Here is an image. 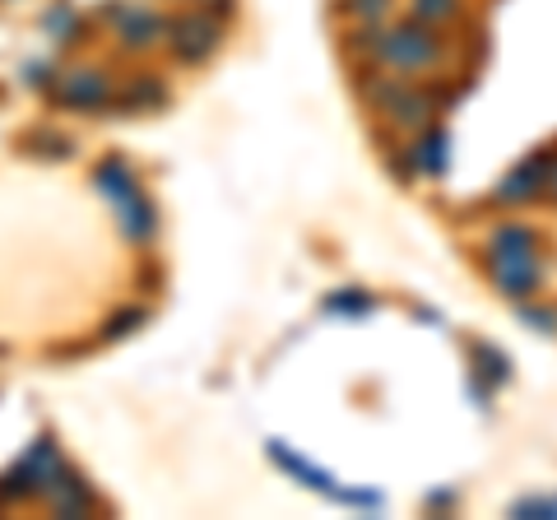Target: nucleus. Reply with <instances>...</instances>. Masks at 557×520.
Segmentation results:
<instances>
[{
    "label": "nucleus",
    "mask_w": 557,
    "mask_h": 520,
    "mask_svg": "<svg viewBox=\"0 0 557 520\" xmlns=\"http://www.w3.org/2000/svg\"><path fill=\"white\" fill-rule=\"evenodd\" d=\"M112 210H116V228L131 247H145V242L159 237V205H153L145 190H131V196L116 200Z\"/></svg>",
    "instance_id": "obj_8"
},
{
    "label": "nucleus",
    "mask_w": 557,
    "mask_h": 520,
    "mask_svg": "<svg viewBox=\"0 0 557 520\" xmlns=\"http://www.w3.org/2000/svg\"><path fill=\"white\" fill-rule=\"evenodd\" d=\"M437 102H442L437 94H428V89H409V84H405V89H399V98L386 108V116L395 121L399 131H423L428 121H432V112H437Z\"/></svg>",
    "instance_id": "obj_11"
},
{
    "label": "nucleus",
    "mask_w": 557,
    "mask_h": 520,
    "mask_svg": "<svg viewBox=\"0 0 557 520\" xmlns=\"http://www.w3.org/2000/svg\"><path fill=\"white\" fill-rule=\"evenodd\" d=\"M145 321H149L145 307H126V311H116V317L102 325V339H126V335H135Z\"/></svg>",
    "instance_id": "obj_19"
},
{
    "label": "nucleus",
    "mask_w": 557,
    "mask_h": 520,
    "mask_svg": "<svg viewBox=\"0 0 557 520\" xmlns=\"http://www.w3.org/2000/svg\"><path fill=\"white\" fill-rule=\"evenodd\" d=\"M190 5H200V10H209V14H214V20H228V14H233V5H237V0H190Z\"/></svg>",
    "instance_id": "obj_24"
},
{
    "label": "nucleus",
    "mask_w": 557,
    "mask_h": 520,
    "mask_svg": "<svg viewBox=\"0 0 557 520\" xmlns=\"http://www.w3.org/2000/svg\"><path fill=\"white\" fill-rule=\"evenodd\" d=\"M487 274L502 288V298H511V302L534 298V288L544 284L539 251H487Z\"/></svg>",
    "instance_id": "obj_5"
},
{
    "label": "nucleus",
    "mask_w": 557,
    "mask_h": 520,
    "mask_svg": "<svg viewBox=\"0 0 557 520\" xmlns=\"http://www.w3.org/2000/svg\"><path fill=\"white\" fill-rule=\"evenodd\" d=\"M42 33L57 47H70V42H79L84 38V14L70 5V0H57L47 14H42Z\"/></svg>",
    "instance_id": "obj_13"
},
{
    "label": "nucleus",
    "mask_w": 557,
    "mask_h": 520,
    "mask_svg": "<svg viewBox=\"0 0 557 520\" xmlns=\"http://www.w3.org/2000/svg\"><path fill=\"white\" fill-rule=\"evenodd\" d=\"M409 10H413V20L418 24H450L460 14V0H409Z\"/></svg>",
    "instance_id": "obj_18"
},
{
    "label": "nucleus",
    "mask_w": 557,
    "mask_h": 520,
    "mask_svg": "<svg viewBox=\"0 0 557 520\" xmlns=\"http://www.w3.org/2000/svg\"><path fill=\"white\" fill-rule=\"evenodd\" d=\"M57 75H61V61L57 57H38V61H28L24 71H20V84H24V89L47 94L51 84H57Z\"/></svg>",
    "instance_id": "obj_16"
},
{
    "label": "nucleus",
    "mask_w": 557,
    "mask_h": 520,
    "mask_svg": "<svg viewBox=\"0 0 557 520\" xmlns=\"http://www.w3.org/2000/svg\"><path fill=\"white\" fill-rule=\"evenodd\" d=\"M348 5V14H354V20H362V24H381L391 14V5L395 0H344Z\"/></svg>",
    "instance_id": "obj_20"
},
{
    "label": "nucleus",
    "mask_w": 557,
    "mask_h": 520,
    "mask_svg": "<svg viewBox=\"0 0 557 520\" xmlns=\"http://www.w3.org/2000/svg\"><path fill=\"white\" fill-rule=\"evenodd\" d=\"M94 186L108 196L112 205L116 200H126L131 190H139V182H135V168L126 163V159H102L98 168H94Z\"/></svg>",
    "instance_id": "obj_14"
},
{
    "label": "nucleus",
    "mask_w": 557,
    "mask_h": 520,
    "mask_svg": "<svg viewBox=\"0 0 557 520\" xmlns=\"http://www.w3.org/2000/svg\"><path fill=\"white\" fill-rule=\"evenodd\" d=\"M487 251H539V237L525 228V223H502L487 237Z\"/></svg>",
    "instance_id": "obj_15"
},
{
    "label": "nucleus",
    "mask_w": 557,
    "mask_h": 520,
    "mask_svg": "<svg viewBox=\"0 0 557 520\" xmlns=\"http://www.w3.org/2000/svg\"><path fill=\"white\" fill-rule=\"evenodd\" d=\"M219 42H223V20H214L209 10L190 5L186 14H168L163 47H168V57L177 65H205L219 51Z\"/></svg>",
    "instance_id": "obj_2"
},
{
    "label": "nucleus",
    "mask_w": 557,
    "mask_h": 520,
    "mask_svg": "<svg viewBox=\"0 0 557 520\" xmlns=\"http://www.w3.org/2000/svg\"><path fill=\"white\" fill-rule=\"evenodd\" d=\"M47 98L57 102L61 112H102V108H112V79L102 65H61V75L57 84L47 89Z\"/></svg>",
    "instance_id": "obj_4"
},
{
    "label": "nucleus",
    "mask_w": 557,
    "mask_h": 520,
    "mask_svg": "<svg viewBox=\"0 0 557 520\" xmlns=\"http://www.w3.org/2000/svg\"><path fill=\"white\" fill-rule=\"evenodd\" d=\"M474 358L483 362V376H487V381H507V376H511V368H507V354H497V349H487V344H479Z\"/></svg>",
    "instance_id": "obj_21"
},
{
    "label": "nucleus",
    "mask_w": 557,
    "mask_h": 520,
    "mask_svg": "<svg viewBox=\"0 0 557 520\" xmlns=\"http://www.w3.org/2000/svg\"><path fill=\"white\" fill-rule=\"evenodd\" d=\"M325 311H330V317H368L372 298H368V293H358V288H339V293H330V298H325Z\"/></svg>",
    "instance_id": "obj_17"
},
{
    "label": "nucleus",
    "mask_w": 557,
    "mask_h": 520,
    "mask_svg": "<svg viewBox=\"0 0 557 520\" xmlns=\"http://www.w3.org/2000/svg\"><path fill=\"white\" fill-rule=\"evenodd\" d=\"M0 5H14V0H0Z\"/></svg>",
    "instance_id": "obj_26"
},
{
    "label": "nucleus",
    "mask_w": 557,
    "mask_h": 520,
    "mask_svg": "<svg viewBox=\"0 0 557 520\" xmlns=\"http://www.w3.org/2000/svg\"><path fill=\"white\" fill-rule=\"evenodd\" d=\"M112 102H116V112H159V108H168V102H172V94H168L163 79L139 75V79H131L126 89H121V98H112Z\"/></svg>",
    "instance_id": "obj_12"
},
{
    "label": "nucleus",
    "mask_w": 557,
    "mask_h": 520,
    "mask_svg": "<svg viewBox=\"0 0 557 520\" xmlns=\"http://www.w3.org/2000/svg\"><path fill=\"white\" fill-rule=\"evenodd\" d=\"M548 172H553V159H548V153H534V159L511 168L507 177L497 182L493 200H502V205H525V200H534L539 190H548Z\"/></svg>",
    "instance_id": "obj_7"
},
{
    "label": "nucleus",
    "mask_w": 557,
    "mask_h": 520,
    "mask_svg": "<svg viewBox=\"0 0 557 520\" xmlns=\"http://www.w3.org/2000/svg\"><path fill=\"white\" fill-rule=\"evenodd\" d=\"M530 511H539V516H557V502H544V497H534V502H516V516H530Z\"/></svg>",
    "instance_id": "obj_23"
},
{
    "label": "nucleus",
    "mask_w": 557,
    "mask_h": 520,
    "mask_svg": "<svg viewBox=\"0 0 557 520\" xmlns=\"http://www.w3.org/2000/svg\"><path fill=\"white\" fill-rule=\"evenodd\" d=\"M47 507L57 511V516H65V520H75V516H89V511L98 507V497H94V488H89V479L75 474V470L65 465V470L51 479V488H47Z\"/></svg>",
    "instance_id": "obj_9"
},
{
    "label": "nucleus",
    "mask_w": 557,
    "mask_h": 520,
    "mask_svg": "<svg viewBox=\"0 0 557 520\" xmlns=\"http://www.w3.org/2000/svg\"><path fill=\"white\" fill-rule=\"evenodd\" d=\"M409 172H428V177H442V172L450 168V135L442 126H423V135L409 145V159H405Z\"/></svg>",
    "instance_id": "obj_10"
},
{
    "label": "nucleus",
    "mask_w": 557,
    "mask_h": 520,
    "mask_svg": "<svg viewBox=\"0 0 557 520\" xmlns=\"http://www.w3.org/2000/svg\"><path fill=\"white\" fill-rule=\"evenodd\" d=\"M265 450H270V456H274L278 465H284L288 474H298V483H307V488H317V493L335 497V502H348V507H368V511H376V507H381V493H348V488H339L335 474L321 470V465H311V460H302L298 450H288L284 442H270Z\"/></svg>",
    "instance_id": "obj_6"
},
{
    "label": "nucleus",
    "mask_w": 557,
    "mask_h": 520,
    "mask_svg": "<svg viewBox=\"0 0 557 520\" xmlns=\"http://www.w3.org/2000/svg\"><path fill=\"white\" fill-rule=\"evenodd\" d=\"M354 47L368 51L372 65H381V71H391L399 79H413V75L437 71L442 57H446V47H442L437 33H432V24H418V20L391 24V28L362 24L354 33Z\"/></svg>",
    "instance_id": "obj_1"
},
{
    "label": "nucleus",
    "mask_w": 557,
    "mask_h": 520,
    "mask_svg": "<svg viewBox=\"0 0 557 520\" xmlns=\"http://www.w3.org/2000/svg\"><path fill=\"white\" fill-rule=\"evenodd\" d=\"M102 24L131 51H149L168 38V14L153 10L149 0H108V5H102Z\"/></svg>",
    "instance_id": "obj_3"
},
{
    "label": "nucleus",
    "mask_w": 557,
    "mask_h": 520,
    "mask_svg": "<svg viewBox=\"0 0 557 520\" xmlns=\"http://www.w3.org/2000/svg\"><path fill=\"white\" fill-rule=\"evenodd\" d=\"M520 321L539 325L544 335H557V311H553V307H520Z\"/></svg>",
    "instance_id": "obj_22"
},
{
    "label": "nucleus",
    "mask_w": 557,
    "mask_h": 520,
    "mask_svg": "<svg viewBox=\"0 0 557 520\" xmlns=\"http://www.w3.org/2000/svg\"><path fill=\"white\" fill-rule=\"evenodd\" d=\"M548 190H553V196H557V163H553V172H548Z\"/></svg>",
    "instance_id": "obj_25"
}]
</instances>
